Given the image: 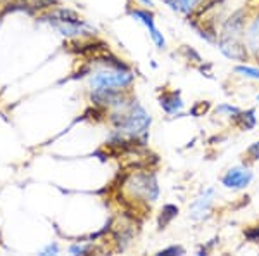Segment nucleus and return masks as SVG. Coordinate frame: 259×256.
Here are the masks:
<instances>
[{
	"label": "nucleus",
	"instance_id": "f257e3e1",
	"mask_svg": "<svg viewBox=\"0 0 259 256\" xmlns=\"http://www.w3.org/2000/svg\"><path fill=\"white\" fill-rule=\"evenodd\" d=\"M106 120L109 121L111 128L118 130L130 138H135L142 145L147 144L152 116L149 115V111L142 106L137 97L130 95V99L123 106L107 111Z\"/></svg>",
	"mask_w": 259,
	"mask_h": 256
},
{
	"label": "nucleus",
	"instance_id": "f03ea898",
	"mask_svg": "<svg viewBox=\"0 0 259 256\" xmlns=\"http://www.w3.org/2000/svg\"><path fill=\"white\" fill-rule=\"evenodd\" d=\"M124 196L130 203L140 204V206H152L161 194L159 180L156 171L152 170H135L121 182Z\"/></svg>",
	"mask_w": 259,
	"mask_h": 256
},
{
	"label": "nucleus",
	"instance_id": "7ed1b4c3",
	"mask_svg": "<svg viewBox=\"0 0 259 256\" xmlns=\"http://www.w3.org/2000/svg\"><path fill=\"white\" fill-rule=\"evenodd\" d=\"M90 90H132L135 83V73L132 69H116L99 66L90 73Z\"/></svg>",
	"mask_w": 259,
	"mask_h": 256
},
{
	"label": "nucleus",
	"instance_id": "20e7f679",
	"mask_svg": "<svg viewBox=\"0 0 259 256\" xmlns=\"http://www.w3.org/2000/svg\"><path fill=\"white\" fill-rule=\"evenodd\" d=\"M254 180V170L250 168V163H240V165L230 166L220 178V184L223 189L232 192L245 191Z\"/></svg>",
	"mask_w": 259,
	"mask_h": 256
},
{
	"label": "nucleus",
	"instance_id": "39448f33",
	"mask_svg": "<svg viewBox=\"0 0 259 256\" xmlns=\"http://www.w3.org/2000/svg\"><path fill=\"white\" fill-rule=\"evenodd\" d=\"M214 197H216V189L214 187H206L194 197V201L190 203L189 208V218L195 224L206 222L212 216V209H214Z\"/></svg>",
	"mask_w": 259,
	"mask_h": 256
},
{
	"label": "nucleus",
	"instance_id": "423d86ee",
	"mask_svg": "<svg viewBox=\"0 0 259 256\" xmlns=\"http://www.w3.org/2000/svg\"><path fill=\"white\" fill-rule=\"evenodd\" d=\"M242 40L249 52L250 61H259V6H250Z\"/></svg>",
	"mask_w": 259,
	"mask_h": 256
},
{
	"label": "nucleus",
	"instance_id": "0eeeda50",
	"mask_svg": "<svg viewBox=\"0 0 259 256\" xmlns=\"http://www.w3.org/2000/svg\"><path fill=\"white\" fill-rule=\"evenodd\" d=\"M216 49L223 54V57H227L230 61L235 62H247L250 61L249 52L244 45V40H232V39H220L216 40Z\"/></svg>",
	"mask_w": 259,
	"mask_h": 256
},
{
	"label": "nucleus",
	"instance_id": "6e6552de",
	"mask_svg": "<svg viewBox=\"0 0 259 256\" xmlns=\"http://www.w3.org/2000/svg\"><path fill=\"white\" fill-rule=\"evenodd\" d=\"M159 106L162 111L168 116H173V118H178V116L183 115L185 111V100L182 97V92L178 89H164L159 94Z\"/></svg>",
	"mask_w": 259,
	"mask_h": 256
},
{
	"label": "nucleus",
	"instance_id": "1a4fd4ad",
	"mask_svg": "<svg viewBox=\"0 0 259 256\" xmlns=\"http://www.w3.org/2000/svg\"><path fill=\"white\" fill-rule=\"evenodd\" d=\"M230 123L235 128H239L240 132H252L257 127V116H256V107H249V109H240Z\"/></svg>",
	"mask_w": 259,
	"mask_h": 256
},
{
	"label": "nucleus",
	"instance_id": "9d476101",
	"mask_svg": "<svg viewBox=\"0 0 259 256\" xmlns=\"http://www.w3.org/2000/svg\"><path fill=\"white\" fill-rule=\"evenodd\" d=\"M128 14L132 16L135 21H139V23L144 24L145 28L150 31H154V30H157V26H156V16H154V12L152 9H147V7H132L130 6L128 7Z\"/></svg>",
	"mask_w": 259,
	"mask_h": 256
},
{
	"label": "nucleus",
	"instance_id": "9b49d317",
	"mask_svg": "<svg viewBox=\"0 0 259 256\" xmlns=\"http://www.w3.org/2000/svg\"><path fill=\"white\" fill-rule=\"evenodd\" d=\"M178 213H180V208L177 206V204H173V203L164 204V206L161 208L159 215H157V229L159 230L168 229V227L171 225V222L178 216Z\"/></svg>",
	"mask_w": 259,
	"mask_h": 256
},
{
	"label": "nucleus",
	"instance_id": "f8f14e48",
	"mask_svg": "<svg viewBox=\"0 0 259 256\" xmlns=\"http://www.w3.org/2000/svg\"><path fill=\"white\" fill-rule=\"evenodd\" d=\"M207 2H209V0H178L180 14H183L187 19H189L192 16L197 14Z\"/></svg>",
	"mask_w": 259,
	"mask_h": 256
},
{
	"label": "nucleus",
	"instance_id": "ddd939ff",
	"mask_svg": "<svg viewBox=\"0 0 259 256\" xmlns=\"http://www.w3.org/2000/svg\"><path fill=\"white\" fill-rule=\"evenodd\" d=\"M233 73L250 82H259V66L249 64V62H237L233 66Z\"/></svg>",
	"mask_w": 259,
	"mask_h": 256
},
{
	"label": "nucleus",
	"instance_id": "4468645a",
	"mask_svg": "<svg viewBox=\"0 0 259 256\" xmlns=\"http://www.w3.org/2000/svg\"><path fill=\"white\" fill-rule=\"evenodd\" d=\"M239 111H240V107L235 106V104H232V102H221L212 109L214 116H218V118H228V121L232 120Z\"/></svg>",
	"mask_w": 259,
	"mask_h": 256
},
{
	"label": "nucleus",
	"instance_id": "2eb2a0df",
	"mask_svg": "<svg viewBox=\"0 0 259 256\" xmlns=\"http://www.w3.org/2000/svg\"><path fill=\"white\" fill-rule=\"evenodd\" d=\"M68 251L71 254H90V253H95L97 247H95L94 241H78L74 244H71L68 247Z\"/></svg>",
	"mask_w": 259,
	"mask_h": 256
},
{
	"label": "nucleus",
	"instance_id": "dca6fc26",
	"mask_svg": "<svg viewBox=\"0 0 259 256\" xmlns=\"http://www.w3.org/2000/svg\"><path fill=\"white\" fill-rule=\"evenodd\" d=\"M35 12H45L59 6V0H26Z\"/></svg>",
	"mask_w": 259,
	"mask_h": 256
},
{
	"label": "nucleus",
	"instance_id": "f3484780",
	"mask_svg": "<svg viewBox=\"0 0 259 256\" xmlns=\"http://www.w3.org/2000/svg\"><path fill=\"white\" fill-rule=\"evenodd\" d=\"M209 111H211V102H209V100H197V102L192 104L190 116H194V118H200V116L207 115Z\"/></svg>",
	"mask_w": 259,
	"mask_h": 256
},
{
	"label": "nucleus",
	"instance_id": "a211bd4d",
	"mask_svg": "<svg viewBox=\"0 0 259 256\" xmlns=\"http://www.w3.org/2000/svg\"><path fill=\"white\" fill-rule=\"evenodd\" d=\"M180 52H182L183 56H185V59H187V61L194 62L195 66H199L200 62H204L202 56H200V54H199L197 50H195L194 47H190V45H183V47H182V50H180Z\"/></svg>",
	"mask_w": 259,
	"mask_h": 256
},
{
	"label": "nucleus",
	"instance_id": "6ab92c4d",
	"mask_svg": "<svg viewBox=\"0 0 259 256\" xmlns=\"http://www.w3.org/2000/svg\"><path fill=\"white\" fill-rule=\"evenodd\" d=\"M187 254V249L182 244H171L157 251V256H183Z\"/></svg>",
	"mask_w": 259,
	"mask_h": 256
},
{
	"label": "nucleus",
	"instance_id": "aec40b11",
	"mask_svg": "<svg viewBox=\"0 0 259 256\" xmlns=\"http://www.w3.org/2000/svg\"><path fill=\"white\" fill-rule=\"evenodd\" d=\"M244 156H245V161L250 163V165H252V163H257L259 161V140L252 142V144H250L249 148L245 149Z\"/></svg>",
	"mask_w": 259,
	"mask_h": 256
},
{
	"label": "nucleus",
	"instance_id": "412c9836",
	"mask_svg": "<svg viewBox=\"0 0 259 256\" xmlns=\"http://www.w3.org/2000/svg\"><path fill=\"white\" fill-rule=\"evenodd\" d=\"M150 35V40H152V44L156 45L159 50H164L166 49V36L162 35V31L157 28V30H154V31H150L149 33Z\"/></svg>",
	"mask_w": 259,
	"mask_h": 256
},
{
	"label": "nucleus",
	"instance_id": "4be33fe9",
	"mask_svg": "<svg viewBox=\"0 0 259 256\" xmlns=\"http://www.w3.org/2000/svg\"><path fill=\"white\" fill-rule=\"evenodd\" d=\"M244 239L247 242H259V224L249 225L247 229H244Z\"/></svg>",
	"mask_w": 259,
	"mask_h": 256
},
{
	"label": "nucleus",
	"instance_id": "5701e85b",
	"mask_svg": "<svg viewBox=\"0 0 259 256\" xmlns=\"http://www.w3.org/2000/svg\"><path fill=\"white\" fill-rule=\"evenodd\" d=\"M59 253H61V246H59V242H57V241L49 242L47 246H44L38 251V254H41V256H56Z\"/></svg>",
	"mask_w": 259,
	"mask_h": 256
},
{
	"label": "nucleus",
	"instance_id": "b1692460",
	"mask_svg": "<svg viewBox=\"0 0 259 256\" xmlns=\"http://www.w3.org/2000/svg\"><path fill=\"white\" fill-rule=\"evenodd\" d=\"M135 4H137V6H140V7H147V9H152V11H154V7H156L154 0H135Z\"/></svg>",
	"mask_w": 259,
	"mask_h": 256
},
{
	"label": "nucleus",
	"instance_id": "393cba45",
	"mask_svg": "<svg viewBox=\"0 0 259 256\" xmlns=\"http://www.w3.org/2000/svg\"><path fill=\"white\" fill-rule=\"evenodd\" d=\"M256 100H257V102H259V92H257V94H256Z\"/></svg>",
	"mask_w": 259,
	"mask_h": 256
},
{
	"label": "nucleus",
	"instance_id": "a878e982",
	"mask_svg": "<svg viewBox=\"0 0 259 256\" xmlns=\"http://www.w3.org/2000/svg\"><path fill=\"white\" fill-rule=\"evenodd\" d=\"M130 2H132V0H128V4H130Z\"/></svg>",
	"mask_w": 259,
	"mask_h": 256
}]
</instances>
